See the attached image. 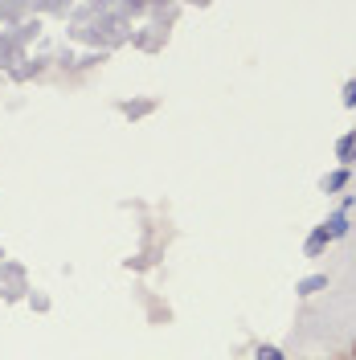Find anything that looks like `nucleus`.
Listing matches in <instances>:
<instances>
[{
	"mask_svg": "<svg viewBox=\"0 0 356 360\" xmlns=\"http://www.w3.org/2000/svg\"><path fill=\"white\" fill-rule=\"evenodd\" d=\"M336 160H340V168H348L356 160V131L340 135V143H336Z\"/></svg>",
	"mask_w": 356,
	"mask_h": 360,
	"instance_id": "1",
	"label": "nucleus"
},
{
	"mask_svg": "<svg viewBox=\"0 0 356 360\" xmlns=\"http://www.w3.org/2000/svg\"><path fill=\"white\" fill-rule=\"evenodd\" d=\"M328 242H332L328 225H315V229H312V238H307V258H315V254H319V250L328 246Z\"/></svg>",
	"mask_w": 356,
	"mask_h": 360,
	"instance_id": "2",
	"label": "nucleus"
},
{
	"mask_svg": "<svg viewBox=\"0 0 356 360\" xmlns=\"http://www.w3.org/2000/svg\"><path fill=\"white\" fill-rule=\"evenodd\" d=\"M328 233H332V242L336 238H344V233H348V213H344V209H340V213H336V217H328Z\"/></svg>",
	"mask_w": 356,
	"mask_h": 360,
	"instance_id": "3",
	"label": "nucleus"
},
{
	"mask_svg": "<svg viewBox=\"0 0 356 360\" xmlns=\"http://www.w3.org/2000/svg\"><path fill=\"white\" fill-rule=\"evenodd\" d=\"M348 176H352V168H336L332 176L324 180V188H328V193H340V188L348 184Z\"/></svg>",
	"mask_w": 356,
	"mask_h": 360,
	"instance_id": "4",
	"label": "nucleus"
},
{
	"mask_svg": "<svg viewBox=\"0 0 356 360\" xmlns=\"http://www.w3.org/2000/svg\"><path fill=\"white\" fill-rule=\"evenodd\" d=\"M319 287H328V274H312V278H303V283H299V295H315Z\"/></svg>",
	"mask_w": 356,
	"mask_h": 360,
	"instance_id": "5",
	"label": "nucleus"
},
{
	"mask_svg": "<svg viewBox=\"0 0 356 360\" xmlns=\"http://www.w3.org/2000/svg\"><path fill=\"white\" fill-rule=\"evenodd\" d=\"M344 107H356V78L344 86Z\"/></svg>",
	"mask_w": 356,
	"mask_h": 360,
	"instance_id": "6",
	"label": "nucleus"
},
{
	"mask_svg": "<svg viewBox=\"0 0 356 360\" xmlns=\"http://www.w3.org/2000/svg\"><path fill=\"white\" fill-rule=\"evenodd\" d=\"M258 360H283V352H279V348H270V344H267V348H258Z\"/></svg>",
	"mask_w": 356,
	"mask_h": 360,
	"instance_id": "7",
	"label": "nucleus"
},
{
	"mask_svg": "<svg viewBox=\"0 0 356 360\" xmlns=\"http://www.w3.org/2000/svg\"><path fill=\"white\" fill-rule=\"evenodd\" d=\"M336 360H356V344H352V348H344V352H340Z\"/></svg>",
	"mask_w": 356,
	"mask_h": 360,
	"instance_id": "8",
	"label": "nucleus"
}]
</instances>
